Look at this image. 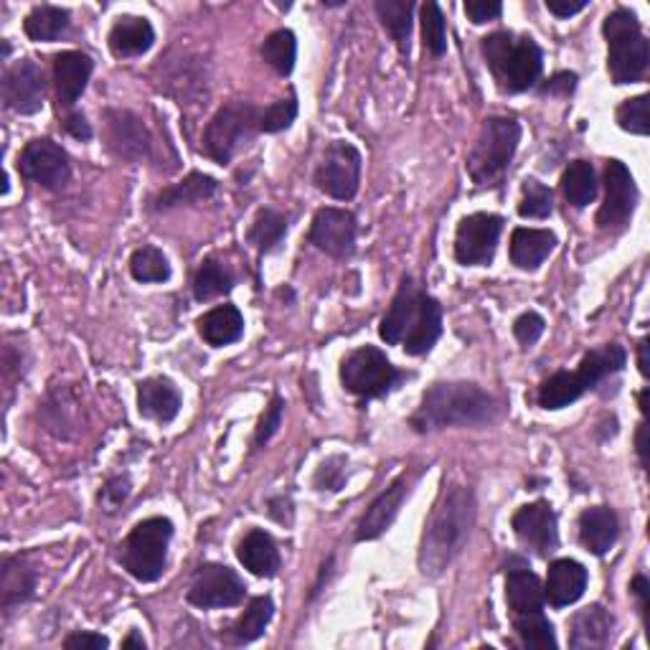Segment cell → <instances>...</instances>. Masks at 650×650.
I'll return each mask as SVG.
<instances>
[{"instance_id":"6da1fadb","label":"cell","mask_w":650,"mask_h":650,"mask_svg":"<svg viewBox=\"0 0 650 650\" xmlns=\"http://www.w3.org/2000/svg\"><path fill=\"white\" fill-rule=\"evenodd\" d=\"M475 526V495L471 487L453 485L440 493L420 544V569L424 577H440L463 554Z\"/></svg>"},{"instance_id":"7a4b0ae2","label":"cell","mask_w":650,"mask_h":650,"mask_svg":"<svg viewBox=\"0 0 650 650\" xmlns=\"http://www.w3.org/2000/svg\"><path fill=\"white\" fill-rule=\"evenodd\" d=\"M378 336L390 346H402L410 356L430 354L442 336V305L406 275L378 325Z\"/></svg>"},{"instance_id":"3957f363","label":"cell","mask_w":650,"mask_h":650,"mask_svg":"<svg viewBox=\"0 0 650 650\" xmlns=\"http://www.w3.org/2000/svg\"><path fill=\"white\" fill-rule=\"evenodd\" d=\"M499 417L501 402L477 384L437 382L424 392L410 424L424 435L447 427H483Z\"/></svg>"},{"instance_id":"277c9868","label":"cell","mask_w":650,"mask_h":650,"mask_svg":"<svg viewBox=\"0 0 650 650\" xmlns=\"http://www.w3.org/2000/svg\"><path fill=\"white\" fill-rule=\"evenodd\" d=\"M481 51L503 92L519 95L539 85L541 69H544V53L531 36L495 31L481 41Z\"/></svg>"},{"instance_id":"5b68a950","label":"cell","mask_w":650,"mask_h":650,"mask_svg":"<svg viewBox=\"0 0 650 650\" xmlns=\"http://www.w3.org/2000/svg\"><path fill=\"white\" fill-rule=\"evenodd\" d=\"M608 39V71L615 85H636L646 77L650 49L638 16L630 8H615L602 23Z\"/></svg>"},{"instance_id":"8992f818","label":"cell","mask_w":650,"mask_h":650,"mask_svg":"<svg viewBox=\"0 0 650 650\" xmlns=\"http://www.w3.org/2000/svg\"><path fill=\"white\" fill-rule=\"evenodd\" d=\"M519 142V120H513V117H487L471 156H467V174H471L473 184L481 188L499 186L503 176L509 174Z\"/></svg>"},{"instance_id":"52a82bcc","label":"cell","mask_w":650,"mask_h":650,"mask_svg":"<svg viewBox=\"0 0 650 650\" xmlns=\"http://www.w3.org/2000/svg\"><path fill=\"white\" fill-rule=\"evenodd\" d=\"M174 539V523L166 516H150L135 526L125 539L120 562L138 582H158L168 567V546Z\"/></svg>"},{"instance_id":"ba28073f","label":"cell","mask_w":650,"mask_h":650,"mask_svg":"<svg viewBox=\"0 0 650 650\" xmlns=\"http://www.w3.org/2000/svg\"><path fill=\"white\" fill-rule=\"evenodd\" d=\"M259 132V107L229 102L211 117L204 130V152L219 166H229L237 152L249 146Z\"/></svg>"},{"instance_id":"9c48e42d","label":"cell","mask_w":650,"mask_h":650,"mask_svg":"<svg viewBox=\"0 0 650 650\" xmlns=\"http://www.w3.org/2000/svg\"><path fill=\"white\" fill-rule=\"evenodd\" d=\"M404 378L402 372L376 346H361L341 364V384L361 400H382L396 390Z\"/></svg>"},{"instance_id":"30bf717a","label":"cell","mask_w":650,"mask_h":650,"mask_svg":"<svg viewBox=\"0 0 650 650\" xmlns=\"http://www.w3.org/2000/svg\"><path fill=\"white\" fill-rule=\"evenodd\" d=\"M361 166H364V158L356 146L346 140H333L323 152L321 166L315 168V186L336 201H351L358 194Z\"/></svg>"},{"instance_id":"8fae6325","label":"cell","mask_w":650,"mask_h":650,"mask_svg":"<svg viewBox=\"0 0 650 650\" xmlns=\"http://www.w3.org/2000/svg\"><path fill=\"white\" fill-rule=\"evenodd\" d=\"M244 598H247V587L242 577L232 567L216 562L198 567L186 592V600L201 610L237 608Z\"/></svg>"},{"instance_id":"7c38bea8","label":"cell","mask_w":650,"mask_h":650,"mask_svg":"<svg viewBox=\"0 0 650 650\" xmlns=\"http://www.w3.org/2000/svg\"><path fill=\"white\" fill-rule=\"evenodd\" d=\"M638 206V186L630 168L622 160H608L604 166V201L598 211L602 232H622L633 219Z\"/></svg>"},{"instance_id":"4fadbf2b","label":"cell","mask_w":650,"mask_h":650,"mask_svg":"<svg viewBox=\"0 0 650 650\" xmlns=\"http://www.w3.org/2000/svg\"><path fill=\"white\" fill-rule=\"evenodd\" d=\"M503 216L477 211L465 216L455 232V259L465 267L491 265L503 234Z\"/></svg>"},{"instance_id":"5bb4252c","label":"cell","mask_w":650,"mask_h":650,"mask_svg":"<svg viewBox=\"0 0 650 650\" xmlns=\"http://www.w3.org/2000/svg\"><path fill=\"white\" fill-rule=\"evenodd\" d=\"M18 170L23 178L33 180L47 191H61L71 178V166L67 150L49 138H36L26 142L18 156Z\"/></svg>"},{"instance_id":"9a60e30c","label":"cell","mask_w":650,"mask_h":650,"mask_svg":"<svg viewBox=\"0 0 650 650\" xmlns=\"http://www.w3.org/2000/svg\"><path fill=\"white\" fill-rule=\"evenodd\" d=\"M356 216L348 209H333L325 206L313 216L308 239L325 255L336 259H348L356 252Z\"/></svg>"},{"instance_id":"2e32d148","label":"cell","mask_w":650,"mask_h":650,"mask_svg":"<svg viewBox=\"0 0 650 650\" xmlns=\"http://www.w3.org/2000/svg\"><path fill=\"white\" fill-rule=\"evenodd\" d=\"M513 534L523 546L531 549L536 557H549L559 546L557 513L549 501H534L513 513Z\"/></svg>"},{"instance_id":"e0dca14e","label":"cell","mask_w":650,"mask_h":650,"mask_svg":"<svg viewBox=\"0 0 650 650\" xmlns=\"http://www.w3.org/2000/svg\"><path fill=\"white\" fill-rule=\"evenodd\" d=\"M105 140L120 160L140 162L150 156V132L142 117L130 110H105Z\"/></svg>"},{"instance_id":"ac0fdd59","label":"cell","mask_w":650,"mask_h":650,"mask_svg":"<svg viewBox=\"0 0 650 650\" xmlns=\"http://www.w3.org/2000/svg\"><path fill=\"white\" fill-rule=\"evenodd\" d=\"M47 81L43 69L31 59L16 61L3 75V102L16 115H36L43 107Z\"/></svg>"},{"instance_id":"d6986e66","label":"cell","mask_w":650,"mask_h":650,"mask_svg":"<svg viewBox=\"0 0 650 650\" xmlns=\"http://www.w3.org/2000/svg\"><path fill=\"white\" fill-rule=\"evenodd\" d=\"M95 71V61L85 51H61L53 59V87H57L59 110H69L85 95L89 77Z\"/></svg>"},{"instance_id":"ffe728a7","label":"cell","mask_w":650,"mask_h":650,"mask_svg":"<svg viewBox=\"0 0 650 650\" xmlns=\"http://www.w3.org/2000/svg\"><path fill=\"white\" fill-rule=\"evenodd\" d=\"M410 485H412L410 475L402 473L372 505H368V511L358 523L356 541H374L392 529L394 519L400 516L404 499L410 495Z\"/></svg>"},{"instance_id":"44dd1931","label":"cell","mask_w":650,"mask_h":650,"mask_svg":"<svg viewBox=\"0 0 650 650\" xmlns=\"http://www.w3.org/2000/svg\"><path fill=\"white\" fill-rule=\"evenodd\" d=\"M590 582L584 564L574 562V559H557L549 564L546 584H544V598L552 608H569L582 598Z\"/></svg>"},{"instance_id":"7402d4cb","label":"cell","mask_w":650,"mask_h":650,"mask_svg":"<svg viewBox=\"0 0 650 650\" xmlns=\"http://www.w3.org/2000/svg\"><path fill=\"white\" fill-rule=\"evenodd\" d=\"M577 529H580L582 546L594 557L608 554L620 536L618 516H615V511L608 509V505H592V509H584L580 513V521H577Z\"/></svg>"},{"instance_id":"603a6c76","label":"cell","mask_w":650,"mask_h":650,"mask_svg":"<svg viewBox=\"0 0 650 650\" xmlns=\"http://www.w3.org/2000/svg\"><path fill=\"white\" fill-rule=\"evenodd\" d=\"M152 43H156V31H152L148 18L140 16H120L107 36V47L117 59L142 57L152 49Z\"/></svg>"},{"instance_id":"cb8c5ba5","label":"cell","mask_w":650,"mask_h":650,"mask_svg":"<svg viewBox=\"0 0 650 650\" xmlns=\"http://www.w3.org/2000/svg\"><path fill=\"white\" fill-rule=\"evenodd\" d=\"M615 620L602 604H590L577 612L569 626V646L574 650H598L610 643Z\"/></svg>"},{"instance_id":"d4e9b609","label":"cell","mask_w":650,"mask_h":650,"mask_svg":"<svg viewBox=\"0 0 650 650\" xmlns=\"http://www.w3.org/2000/svg\"><path fill=\"white\" fill-rule=\"evenodd\" d=\"M138 412L146 420L170 424L180 412V392L168 378H146L138 384Z\"/></svg>"},{"instance_id":"484cf974","label":"cell","mask_w":650,"mask_h":650,"mask_svg":"<svg viewBox=\"0 0 650 650\" xmlns=\"http://www.w3.org/2000/svg\"><path fill=\"white\" fill-rule=\"evenodd\" d=\"M219 194V180L201 174V170H191L180 184H174L156 196L152 201V211H170L178 206H196L201 201H209Z\"/></svg>"},{"instance_id":"4316f807","label":"cell","mask_w":650,"mask_h":650,"mask_svg":"<svg viewBox=\"0 0 650 650\" xmlns=\"http://www.w3.org/2000/svg\"><path fill=\"white\" fill-rule=\"evenodd\" d=\"M36 569L21 557H6L0 569V608L11 612L18 604L29 602L36 592Z\"/></svg>"},{"instance_id":"83f0119b","label":"cell","mask_w":650,"mask_h":650,"mask_svg":"<svg viewBox=\"0 0 650 650\" xmlns=\"http://www.w3.org/2000/svg\"><path fill=\"white\" fill-rule=\"evenodd\" d=\"M557 249V234L549 229H526L519 227L511 234V262L519 269L534 273L544 259Z\"/></svg>"},{"instance_id":"f1b7e54d","label":"cell","mask_w":650,"mask_h":650,"mask_svg":"<svg viewBox=\"0 0 650 650\" xmlns=\"http://www.w3.org/2000/svg\"><path fill=\"white\" fill-rule=\"evenodd\" d=\"M237 557L244 564V569H249L255 577H275L279 572V549L275 544V539L267 534L265 529H252L247 536L239 541Z\"/></svg>"},{"instance_id":"f546056e","label":"cell","mask_w":650,"mask_h":650,"mask_svg":"<svg viewBox=\"0 0 650 650\" xmlns=\"http://www.w3.org/2000/svg\"><path fill=\"white\" fill-rule=\"evenodd\" d=\"M198 333L214 348H224L244 336V315L237 305H216L198 318Z\"/></svg>"},{"instance_id":"4dcf8cb0","label":"cell","mask_w":650,"mask_h":650,"mask_svg":"<svg viewBox=\"0 0 650 650\" xmlns=\"http://www.w3.org/2000/svg\"><path fill=\"white\" fill-rule=\"evenodd\" d=\"M628 354L620 343H608V346L587 351L580 368H577V376L582 378L584 390L592 392L604 382V378L620 374L626 368Z\"/></svg>"},{"instance_id":"1f68e13d","label":"cell","mask_w":650,"mask_h":650,"mask_svg":"<svg viewBox=\"0 0 650 650\" xmlns=\"http://www.w3.org/2000/svg\"><path fill=\"white\" fill-rule=\"evenodd\" d=\"M505 600L513 615H529V612L544 610V584L526 567L511 569L505 577Z\"/></svg>"},{"instance_id":"d6a6232c","label":"cell","mask_w":650,"mask_h":650,"mask_svg":"<svg viewBox=\"0 0 650 650\" xmlns=\"http://www.w3.org/2000/svg\"><path fill=\"white\" fill-rule=\"evenodd\" d=\"M69 26H71V16L67 8L36 6L33 11L26 16L23 31L31 41L51 43V41H59L61 36L69 31Z\"/></svg>"},{"instance_id":"836d02e7","label":"cell","mask_w":650,"mask_h":650,"mask_svg":"<svg viewBox=\"0 0 650 650\" xmlns=\"http://www.w3.org/2000/svg\"><path fill=\"white\" fill-rule=\"evenodd\" d=\"M562 194L574 209H584L598 198V174L590 160H572L562 174Z\"/></svg>"},{"instance_id":"e575fe53","label":"cell","mask_w":650,"mask_h":650,"mask_svg":"<svg viewBox=\"0 0 650 650\" xmlns=\"http://www.w3.org/2000/svg\"><path fill=\"white\" fill-rule=\"evenodd\" d=\"M376 13L382 18V26L400 47L402 57H410V39H412V0H376Z\"/></svg>"},{"instance_id":"d590c367","label":"cell","mask_w":650,"mask_h":650,"mask_svg":"<svg viewBox=\"0 0 650 650\" xmlns=\"http://www.w3.org/2000/svg\"><path fill=\"white\" fill-rule=\"evenodd\" d=\"M287 229H290V219L285 214H279L275 209H259L255 221H252L247 242L255 247L259 255H267V252H275L283 239L287 237Z\"/></svg>"},{"instance_id":"8d00e7d4","label":"cell","mask_w":650,"mask_h":650,"mask_svg":"<svg viewBox=\"0 0 650 650\" xmlns=\"http://www.w3.org/2000/svg\"><path fill=\"white\" fill-rule=\"evenodd\" d=\"M587 394L582 378L577 372H557L539 386V406L541 410H564Z\"/></svg>"},{"instance_id":"74e56055","label":"cell","mask_w":650,"mask_h":650,"mask_svg":"<svg viewBox=\"0 0 650 650\" xmlns=\"http://www.w3.org/2000/svg\"><path fill=\"white\" fill-rule=\"evenodd\" d=\"M234 283H237V277H234L232 269L216 257H209L201 262L194 277V297L206 303L214 301V297L229 295L234 290Z\"/></svg>"},{"instance_id":"f35d334b","label":"cell","mask_w":650,"mask_h":650,"mask_svg":"<svg viewBox=\"0 0 650 650\" xmlns=\"http://www.w3.org/2000/svg\"><path fill=\"white\" fill-rule=\"evenodd\" d=\"M273 615H275L273 598H267V594L255 598L249 602V608L242 612L239 620L234 622V628H232L234 640H237V643H252V640L262 638Z\"/></svg>"},{"instance_id":"ab89813d","label":"cell","mask_w":650,"mask_h":650,"mask_svg":"<svg viewBox=\"0 0 650 650\" xmlns=\"http://www.w3.org/2000/svg\"><path fill=\"white\" fill-rule=\"evenodd\" d=\"M262 59L273 67L279 77H290L297 59V39L290 29L273 31L262 43Z\"/></svg>"},{"instance_id":"60d3db41","label":"cell","mask_w":650,"mask_h":650,"mask_svg":"<svg viewBox=\"0 0 650 650\" xmlns=\"http://www.w3.org/2000/svg\"><path fill=\"white\" fill-rule=\"evenodd\" d=\"M513 628H516V636L526 648L546 650L559 646L554 626L546 620L544 610L529 612V615H513Z\"/></svg>"},{"instance_id":"b9f144b4","label":"cell","mask_w":650,"mask_h":650,"mask_svg":"<svg viewBox=\"0 0 650 650\" xmlns=\"http://www.w3.org/2000/svg\"><path fill=\"white\" fill-rule=\"evenodd\" d=\"M130 275L142 285L150 283H168L170 279V262L158 247H140L130 257Z\"/></svg>"},{"instance_id":"7bdbcfd3","label":"cell","mask_w":650,"mask_h":650,"mask_svg":"<svg viewBox=\"0 0 650 650\" xmlns=\"http://www.w3.org/2000/svg\"><path fill=\"white\" fill-rule=\"evenodd\" d=\"M554 211V194L552 188L539 184L536 178H526L521 186L519 214L523 219H546Z\"/></svg>"},{"instance_id":"ee69618b","label":"cell","mask_w":650,"mask_h":650,"mask_svg":"<svg viewBox=\"0 0 650 650\" xmlns=\"http://www.w3.org/2000/svg\"><path fill=\"white\" fill-rule=\"evenodd\" d=\"M422 41L432 57H442L447 51V23L437 3H424L420 8Z\"/></svg>"},{"instance_id":"f6af8a7d","label":"cell","mask_w":650,"mask_h":650,"mask_svg":"<svg viewBox=\"0 0 650 650\" xmlns=\"http://www.w3.org/2000/svg\"><path fill=\"white\" fill-rule=\"evenodd\" d=\"M297 117V99L295 95L287 99H279V102H273L265 110H259V132L275 135L290 128Z\"/></svg>"},{"instance_id":"bcb514c9","label":"cell","mask_w":650,"mask_h":650,"mask_svg":"<svg viewBox=\"0 0 650 650\" xmlns=\"http://www.w3.org/2000/svg\"><path fill=\"white\" fill-rule=\"evenodd\" d=\"M618 125L630 135H648V95L626 99L618 107Z\"/></svg>"},{"instance_id":"7dc6e473","label":"cell","mask_w":650,"mask_h":650,"mask_svg":"<svg viewBox=\"0 0 650 650\" xmlns=\"http://www.w3.org/2000/svg\"><path fill=\"white\" fill-rule=\"evenodd\" d=\"M346 483V457L343 455H333L325 460V463L318 467V473L313 477V485L315 491H328V493H336Z\"/></svg>"},{"instance_id":"c3c4849f","label":"cell","mask_w":650,"mask_h":650,"mask_svg":"<svg viewBox=\"0 0 650 650\" xmlns=\"http://www.w3.org/2000/svg\"><path fill=\"white\" fill-rule=\"evenodd\" d=\"M283 414H285V400L279 394H275L273 400H269V406L262 414V420L257 424V432H255V447H265L269 440L277 435L279 424H283Z\"/></svg>"},{"instance_id":"681fc988","label":"cell","mask_w":650,"mask_h":650,"mask_svg":"<svg viewBox=\"0 0 650 650\" xmlns=\"http://www.w3.org/2000/svg\"><path fill=\"white\" fill-rule=\"evenodd\" d=\"M544 328H546V321L541 318L539 313L529 311L519 315L516 323H513V336H516V341L523 348H531L541 336H544Z\"/></svg>"},{"instance_id":"f907efd6","label":"cell","mask_w":650,"mask_h":650,"mask_svg":"<svg viewBox=\"0 0 650 650\" xmlns=\"http://www.w3.org/2000/svg\"><path fill=\"white\" fill-rule=\"evenodd\" d=\"M130 493H132V483H130L128 475L110 477V481L105 483L102 493H99V505H102L107 513H112L130 499Z\"/></svg>"},{"instance_id":"816d5d0a","label":"cell","mask_w":650,"mask_h":650,"mask_svg":"<svg viewBox=\"0 0 650 650\" xmlns=\"http://www.w3.org/2000/svg\"><path fill=\"white\" fill-rule=\"evenodd\" d=\"M501 13L503 6L495 3V0H467L465 3V16L471 18L475 26L495 21V18H501Z\"/></svg>"},{"instance_id":"f5cc1de1","label":"cell","mask_w":650,"mask_h":650,"mask_svg":"<svg viewBox=\"0 0 650 650\" xmlns=\"http://www.w3.org/2000/svg\"><path fill=\"white\" fill-rule=\"evenodd\" d=\"M577 89V75L574 71H559L552 79H546L539 87V95L544 97H569Z\"/></svg>"},{"instance_id":"db71d44e","label":"cell","mask_w":650,"mask_h":650,"mask_svg":"<svg viewBox=\"0 0 650 650\" xmlns=\"http://www.w3.org/2000/svg\"><path fill=\"white\" fill-rule=\"evenodd\" d=\"M61 128H65L67 135H71L75 140H81V142H87V140H92V125L87 122V117L81 115V112H67L65 120H61Z\"/></svg>"},{"instance_id":"11a10c76","label":"cell","mask_w":650,"mask_h":650,"mask_svg":"<svg viewBox=\"0 0 650 650\" xmlns=\"http://www.w3.org/2000/svg\"><path fill=\"white\" fill-rule=\"evenodd\" d=\"M67 650H105L110 648V638L99 633H75L65 640Z\"/></svg>"},{"instance_id":"9f6ffc18","label":"cell","mask_w":650,"mask_h":650,"mask_svg":"<svg viewBox=\"0 0 650 650\" xmlns=\"http://www.w3.org/2000/svg\"><path fill=\"white\" fill-rule=\"evenodd\" d=\"M590 6V0H546V11L557 18H569L582 13Z\"/></svg>"},{"instance_id":"6f0895ef","label":"cell","mask_w":650,"mask_h":650,"mask_svg":"<svg viewBox=\"0 0 650 650\" xmlns=\"http://www.w3.org/2000/svg\"><path fill=\"white\" fill-rule=\"evenodd\" d=\"M630 592L636 594L638 602H640V612H643V620H646V626H648V592H650V584L643 574H638L633 584H630Z\"/></svg>"},{"instance_id":"680465c9","label":"cell","mask_w":650,"mask_h":650,"mask_svg":"<svg viewBox=\"0 0 650 650\" xmlns=\"http://www.w3.org/2000/svg\"><path fill=\"white\" fill-rule=\"evenodd\" d=\"M636 453L640 457V465L648 471V427L646 422L638 424V432H636Z\"/></svg>"},{"instance_id":"91938a15","label":"cell","mask_w":650,"mask_h":650,"mask_svg":"<svg viewBox=\"0 0 650 650\" xmlns=\"http://www.w3.org/2000/svg\"><path fill=\"white\" fill-rule=\"evenodd\" d=\"M638 366H640V374H643L648 378L650 376V366H648V338L640 341V346H638Z\"/></svg>"},{"instance_id":"94428289","label":"cell","mask_w":650,"mask_h":650,"mask_svg":"<svg viewBox=\"0 0 650 650\" xmlns=\"http://www.w3.org/2000/svg\"><path fill=\"white\" fill-rule=\"evenodd\" d=\"M130 648H138V650H146V640L140 638L138 630H130V636L122 640V650H130Z\"/></svg>"},{"instance_id":"6125c7cd","label":"cell","mask_w":650,"mask_h":650,"mask_svg":"<svg viewBox=\"0 0 650 650\" xmlns=\"http://www.w3.org/2000/svg\"><path fill=\"white\" fill-rule=\"evenodd\" d=\"M638 404H640V414H643V417H648V390L640 392Z\"/></svg>"}]
</instances>
